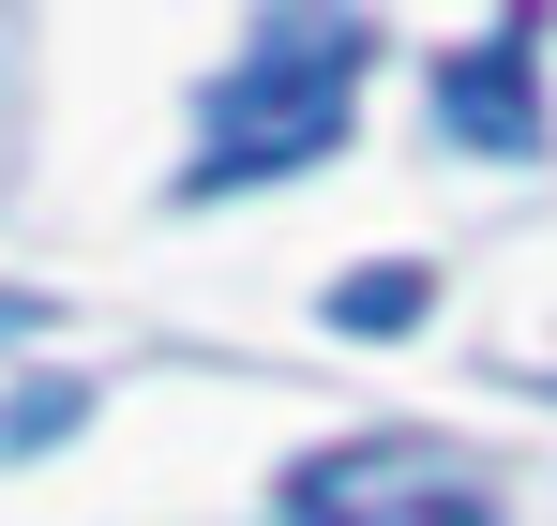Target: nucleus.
Instances as JSON below:
<instances>
[{
	"label": "nucleus",
	"instance_id": "obj_1",
	"mask_svg": "<svg viewBox=\"0 0 557 526\" xmlns=\"http://www.w3.org/2000/svg\"><path fill=\"white\" fill-rule=\"evenodd\" d=\"M362 76H376V30L347 15V0H272V15H257V46H242V61L211 76V105H196L182 196H242V180L317 166V151L347 136Z\"/></svg>",
	"mask_w": 557,
	"mask_h": 526
},
{
	"label": "nucleus",
	"instance_id": "obj_2",
	"mask_svg": "<svg viewBox=\"0 0 557 526\" xmlns=\"http://www.w3.org/2000/svg\"><path fill=\"white\" fill-rule=\"evenodd\" d=\"M437 136L453 151H543V0H497V30L437 61Z\"/></svg>",
	"mask_w": 557,
	"mask_h": 526
},
{
	"label": "nucleus",
	"instance_id": "obj_3",
	"mask_svg": "<svg viewBox=\"0 0 557 526\" xmlns=\"http://www.w3.org/2000/svg\"><path fill=\"white\" fill-rule=\"evenodd\" d=\"M286 526H497V512L422 451H332V466L286 481Z\"/></svg>",
	"mask_w": 557,
	"mask_h": 526
},
{
	"label": "nucleus",
	"instance_id": "obj_4",
	"mask_svg": "<svg viewBox=\"0 0 557 526\" xmlns=\"http://www.w3.org/2000/svg\"><path fill=\"white\" fill-rule=\"evenodd\" d=\"M422 301H437L422 271H347V286H332V331H407Z\"/></svg>",
	"mask_w": 557,
	"mask_h": 526
},
{
	"label": "nucleus",
	"instance_id": "obj_5",
	"mask_svg": "<svg viewBox=\"0 0 557 526\" xmlns=\"http://www.w3.org/2000/svg\"><path fill=\"white\" fill-rule=\"evenodd\" d=\"M61 422H76V391H30V406H0V451H46Z\"/></svg>",
	"mask_w": 557,
	"mask_h": 526
},
{
	"label": "nucleus",
	"instance_id": "obj_6",
	"mask_svg": "<svg viewBox=\"0 0 557 526\" xmlns=\"http://www.w3.org/2000/svg\"><path fill=\"white\" fill-rule=\"evenodd\" d=\"M30 316H46V301H15V286H0V331H30Z\"/></svg>",
	"mask_w": 557,
	"mask_h": 526
}]
</instances>
